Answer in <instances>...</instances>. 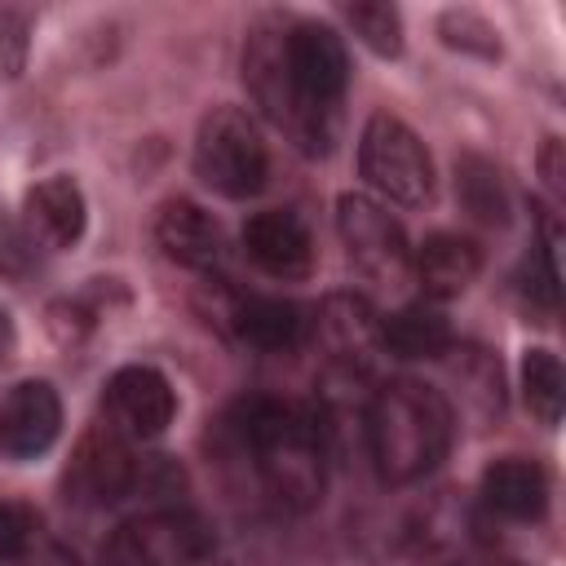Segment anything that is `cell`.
Listing matches in <instances>:
<instances>
[{"label":"cell","instance_id":"25","mask_svg":"<svg viewBox=\"0 0 566 566\" xmlns=\"http://www.w3.org/2000/svg\"><path fill=\"white\" fill-rule=\"evenodd\" d=\"M35 270V243L27 239V230L18 221H9L0 212V274L4 279H27Z\"/></svg>","mask_w":566,"mask_h":566},{"label":"cell","instance_id":"20","mask_svg":"<svg viewBox=\"0 0 566 566\" xmlns=\"http://www.w3.org/2000/svg\"><path fill=\"white\" fill-rule=\"evenodd\" d=\"M455 195H460V203H464L478 221L504 226V217H509V195H504L500 168H495L491 159H482V155L455 159Z\"/></svg>","mask_w":566,"mask_h":566},{"label":"cell","instance_id":"15","mask_svg":"<svg viewBox=\"0 0 566 566\" xmlns=\"http://www.w3.org/2000/svg\"><path fill=\"white\" fill-rule=\"evenodd\" d=\"M482 504L509 522H535L548 509V473L535 460L504 455L482 473Z\"/></svg>","mask_w":566,"mask_h":566},{"label":"cell","instance_id":"4","mask_svg":"<svg viewBox=\"0 0 566 566\" xmlns=\"http://www.w3.org/2000/svg\"><path fill=\"white\" fill-rule=\"evenodd\" d=\"M195 177L221 199H248L270 177V155L256 124L239 106H212L195 133Z\"/></svg>","mask_w":566,"mask_h":566},{"label":"cell","instance_id":"16","mask_svg":"<svg viewBox=\"0 0 566 566\" xmlns=\"http://www.w3.org/2000/svg\"><path fill=\"white\" fill-rule=\"evenodd\" d=\"M411 270H416V283L424 287V296L433 301H451L460 296L478 270H482V252L473 239L464 234H429L416 252H411Z\"/></svg>","mask_w":566,"mask_h":566},{"label":"cell","instance_id":"7","mask_svg":"<svg viewBox=\"0 0 566 566\" xmlns=\"http://www.w3.org/2000/svg\"><path fill=\"white\" fill-rule=\"evenodd\" d=\"M142 482V460L133 455V442L115 433L106 420L84 429V438L71 451V464L62 473V491L80 509H106L133 495Z\"/></svg>","mask_w":566,"mask_h":566},{"label":"cell","instance_id":"22","mask_svg":"<svg viewBox=\"0 0 566 566\" xmlns=\"http://www.w3.org/2000/svg\"><path fill=\"white\" fill-rule=\"evenodd\" d=\"M349 27L358 31V40L380 53V57H398L402 53V18L394 4H376V0H363V4H349L345 9Z\"/></svg>","mask_w":566,"mask_h":566},{"label":"cell","instance_id":"24","mask_svg":"<svg viewBox=\"0 0 566 566\" xmlns=\"http://www.w3.org/2000/svg\"><path fill=\"white\" fill-rule=\"evenodd\" d=\"M40 535V517H35V509H27V504H0V566L9 562V557H18L31 539Z\"/></svg>","mask_w":566,"mask_h":566},{"label":"cell","instance_id":"21","mask_svg":"<svg viewBox=\"0 0 566 566\" xmlns=\"http://www.w3.org/2000/svg\"><path fill=\"white\" fill-rule=\"evenodd\" d=\"M522 394H526V407L539 416V424H557L562 420L566 371H562L553 349H526V358H522Z\"/></svg>","mask_w":566,"mask_h":566},{"label":"cell","instance_id":"11","mask_svg":"<svg viewBox=\"0 0 566 566\" xmlns=\"http://www.w3.org/2000/svg\"><path fill=\"white\" fill-rule=\"evenodd\" d=\"M243 252L261 274L283 279V283H301L314 270V239L305 221L287 208L252 212L243 226Z\"/></svg>","mask_w":566,"mask_h":566},{"label":"cell","instance_id":"28","mask_svg":"<svg viewBox=\"0 0 566 566\" xmlns=\"http://www.w3.org/2000/svg\"><path fill=\"white\" fill-rule=\"evenodd\" d=\"M500 566H517V562H500Z\"/></svg>","mask_w":566,"mask_h":566},{"label":"cell","instance_id":"13","mask_svg":"<svg viewBox=\"0 0 566 566\" xmlns=\"http://www.w3.org/2000/svg\"><path fill=\"white\" fill-rule=\"evenodd\" d=\"M84 195L71 177H49L40 186L27 190V203H22V230L35 248H49V252H62V248H75L80 234H84Z\"/></svg>","mask_w":566,"mask_h":566},{"label":"cell","instance_id":"2","mask_svg":"<svg viewBox=\"0 0 566 566\" xmlns=\"http://www.w3.org/2000/svg\"><path fill=\"white\" fill-rule=\"evenodd\" d=\"M367 451L385 482L407 486L433 473L455 438V416L447 398L424 380H389L367 402Z\"/></svg>","mask_w":566,"mask_h":566},{"label":"cell","instance_id":"26","mask_svg":"<svg viewBox=\"0 0 566 566\" xmlns=\"http://www.w3.org/2000/svg\"><path fill=\"white\" fill-rule=\"evenodd\" d=\"M4 566H80V557H75V548H66L62 539H53V535H35L18 557H9Z\"/></svg>","mask_w":566,"mask_h":566},{"label":"cell","instance_id":"14","mask_svg":"<svg viewBox=\"0 0 566 566\" xmlns=\"http://www.w3.org/2000/svg\"><path fill=\"white\" fill-rule=\"evenodd\" d=\"M155 243L168 261L186 270H217L226 261V234L221 226L190 199H168L155 217Z\"/></svg>","mask_w":566,"mask_h":566},{"label":"cell","instance_id":"5","mask_svg":"<svg viewBox=\"0 0 566 566\" xmlns=\"http://www.w3.org/2000/svg\"><path fill=\"white\" fill-rule=\"evenodd\" d=\"M358 168L376 195L402 208H420L433 195V164L424 142L389 111H376L358 137Z\"/></svg>","mask_w":566,"mask_h":566},{"label":"cell","instance_id":"17","mask_svg":"<svg viewBox=\"0 0 566 566\" xmlns=\"http://www.w3.org/2000/svg\"><path fill=\"white\" fill-rule=\"evenodd\" d=\"M230 323H234V332H239L243 345L265 349V354L292 349V345H301V336H305V314H301V305H292V301H283V296H234Z\"/></svg>","mask_w":566,"mask_h":566},{"label":"cell","instance_id":"6","mask_svg":"<svg viewBox=\"0 0 566 566\" xmlns=\"http://www.w3.org/2000/svg\"><path fill=\"white\" fill-rule=\"evenodd\" d=\"M208 548V522L190 509L164 504L119 522L102 548V566H195Z\"/></svg>","mask_w":566,"mask_h":566},{"label":"cell","instance_id":"23","mask_svg":"<svg viewBox=\"0 0 566 566\" xmlns=\"http://www.w3.org/2000/svg\"><path fill=\"white\" fill-rule=\"evenodd\" d=\"M442 40H447V44H455V49L482 53V57H495V53H500L495 31H491L478 13H469V9H451V13L442 18Z\"/></svg>","mask_w":566,"mask_h":566},{"label":"cell","instance_id":"19","mask_svg":"<svg viewBox=\"0 0 566 566\" xmlns=\"http://www.w3.org/2000/svg\"><path fill=\"white\" fill-rule=\"evenodd\" d=\"M380 345L398 358H442L451 349V323L438 305H402L380 323Z\"/></svg>","mask_w":566,"mask_h":566},{"label":"cell","instance_id":"8","mask_svg":"<svg viewBox=\"0 0 566 566\" xmlns=\"http://www.w3.org/2000/svg\"><path fill=\"white\" fill-rule=\"evenodd\" d=\"M336 230H340V243L363 279H371L380 287H402V279L411 274V243H407L402 226L389 217V208H380L367 195H340Z\"/></svg>","mask_w":566,"mask_h":566},{"label":"cell","instance_id":"18","mask_svg":"<svg viewBox=\"0 0 566 566\" xmlns=\"http://www.w3.org/2000/svg\"><path fill=\"white\" fill-rule=\"evenodd\" d=\"M318 332L327 336L332 354L345 363H367L380 349V318L371 314V305L363 296H327L323 314H318Z\"/></svg>","mask_w":566,"mask_h":566},{"label":"cell","instance_id":"1","mask_svg":"<svg viewBox=\"0 0 566 566\" xmlns=\"http://www.w3.org/2000/svg\"><path fill=\"white\" fill-rule=\"evenodd\" d=\"M234 438L243 455L256 469V482L279 509L305 513L323 500L327 486V451H323V424L279 398H248L234 411Z\"/></svg>","mask_w":566,"mask_h":566},{"label":"cell","instance_id":"27","mask_svg":"<svg viewBox=\"0 0 566 566\" xmlns=\"http://www.w3.org/2000/svg\"><path fill=\"white\" fill-rule=\"evenodd\" d=\"M9 349V318H4V310H0V354Z\"/></svg>","mask_w":566,"mask_h":566},{"label":"cell","instance_id":"9","mask_svg":"<svg viewBox=\"0 0 566 566\" xmlns=\"http://www.w3.org/2000/svg\"><path fill=\"white\" fill-rule=\"evenodd\" d=\"M102 411H106V424L115 433H124L128 442H146V438H159L172 424L177 394H172L164 371L133 363V367H119L106 380Z\"/></svg>","mask_w":566,"mask_h":566},{"label":"cell","instance_id":"12","mask_svg":"<svg viewBox=\"0 0 566 566\" xmlns=\"http://www.w3.org/2000/svg\"><path fill=\"white\" fill-rule=\"evenodd\" d=\"M62 433V402L49 380H22L0 402V451L13 460L44 455Z\"/></svg>","mask_w":566,"mask_h":566},{"label":"cell","instance_id":"10","mask_svg":"<svg viewBox=\"0 0 566 566\" xmlns=\"http://www.w3.org/2000/svg\"><path fill=\"white\" fill-rule=\"evenodd\" d=\"M243 84L265 111V119H274L296 142L301 115H296V97L287 80V18H261L252 27L243 44Z\"/></svg>","mask_w":566,"mask_h":566},{"label":"cell","instance_id":"3","mask_svg":"<svg viewBox=\"0 0 566 566\" xmlns=\"http://www.w3.org/2000/svg\"><path fill=\"white\" fill-rule=\"evenodd\" d=\"M287 80L296 97V146L310 155H327L336 142V115L349 84V57L332 27L323 22H287Z\"/></svg>","mask_w":566,"mask_h":566}]
</instances>
